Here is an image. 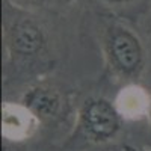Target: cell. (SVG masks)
I'll return each mask as SVG.
<instances>
[{
    "instance_id": "obj_1",
    "label": "cell",
    "mask_w": 151,
    "mask_h": 151,
    "mask_svg": "<svg viewBox=\"0 0 151 151\" xmlns=\"http://www.w3.org/2000/svg\"><path fill=\"white\" fill-rule=\"evenodd\" d=\"M101 50L106 67L113 77L125 83H137L147 67V50L133 29L112 21L103 29Z\"/></svg>"
},
{
    "instance_id": "obj_2",
    "label": "cell",
    "mask_w": 151,
    "mask_h": 151,
    "mask_svg": "<svg viewBox=\"0 0 151 151\" xmlns=\"http://www.w3.org/2000/svg\"><path fill=\"white\" fill-rule=\"evenodd\" d=\"M3 42L11 59L27 62L47 52L48 33L26 8L3 0Z\"/></svg>"
},
{
    "instance_id": "obj_3",
    "label": "cell",
    "mask_w": 151,
    "mask_h": 151,
    "mask_svg": "<svg viewBox=\"0 0 151 151\" xmlns=\"http://www.w3.org/2000/svg\"><path fill=\"white\" fill-rule=\"evenodd\" d=\"M124 118L113 101L104 97L83 100L77 110V133L89 144L101 145L116 139L122 130Z\"/></svg>"
},
{
    "instance_id": "obj_4",
    "label": "cell",
    "mask_w": 151,
    "mask_h": 151,
    "mask_svg": "<svg viewBox=\"0 0 151 151\" xmlns=\"http://www.w3.org/2000/svg\"><path fill=\"white\" fill-rule=\"evenodd\" d=\"M21 103L41 121V124L59 119L65 110L64 94L48 83L32 85L23 94Z\"/></svg>"
},
{
    "instance_id": "obj_5",
    "label": "cell",
    "mask_w": 151,
    "mask_h": 151,
    "mask_svg": "<svg viewBox=\"0 0 151 151\" xmlns=\"http://www.w3.org/2000/svg\"><path fill=\"white\" fill-rule=\"evenodd\" d=\"M41 121L20 103L5 101L2 106V136L3 141L21 144L38 132Z\"/></svg>"
},
{
    "instance_id": "obj_6",
    "label": "cell",
    "mask_w": 151,
    "mask_h": 151,
    "mask_svg": "<svg viewBox=\"0 0 151 151\" xmlns=\"http://www.w3.org/2000/svg\"><path fill=\"white\" fill-rule=\"evenodd\" d=\"M113 103L124 121H141L148 118L151 94L139 83H125L118 91Z\"/></svg>"
},
{
    "instance_id": "obj_7",
    "label": "cell",
    "mask_w": 151,
    "mask_h": 151,
    "mask_svg": "<svg viewBox=\"0 0 151 151\" xmlns=\"http://www.w3.org/2000/svg\"><path fill=\"white\" fill-rule=\"evenodd\" d=\"M100 2L109 8H122V6H130L136 3L137 0H100Z\"/></svg>"
},
{
    "instance_id": "obj_8",
    "label": "cell",
    "mask_w": 151,
    "mask_h": 151,
    "mask_svg": "<svg viewBox=\"0 0 151 151\" xmlns=\"http://www.w3.org/2000/svg\"><path fill=\"white\" fill-rule=\"evenodd\" d=\"M12 3H15L18 6L27 8L32 5H41V3H47V2H58V0H11Z\"/></svg>"
},
{
    "instance_id": "obj_9",
    "label": "cell",
    "mask_w": 151,
    "mask_h": 151,
    "mask_svg": "<svg viewBox=\"0 0 151 151\" xmlns=\"http://www.w3.org/2000/svg\"><path fill=\"white\" fill-rule=\"evenodd\" d=\"M17 145L18 144H12V142H8V141H3V151H18L17 150Z\"/></svg>"
},
{
    "instance_id": "obj_10",
    "label": "cell",
    "mask_w": 151,
    "mask_h": 151,
    "mask_svg": "<svg viewBox=\"0 0 151 151\" xmlns=\"http://www.w3.org/2000/svg\"><path fill=\"white\" fill-rule=\"evenodd\" d=\"M122 151H150V150L139 148V147H134V145H125V147L122 148Z\"/></svg>"
},
{
    "instance_id": "obj_11",
    "label": "cell",
    "mask_w": 151,
    "mask_h": 151,
    "mask_svg": "<svg viewBox=\"0 0 151 151\" xmlns=\"http://www.w3.org/2000/svg\"><path fill=\"white\" fill-rule=\"evenodd\" d=\"M147 121L150 122V125H151V106H150V113H148V118H147Z\"/></svg>"
}]
</instances>
